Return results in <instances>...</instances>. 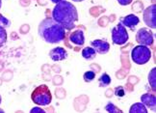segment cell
<instances>
[{"instance_id": "1", "label": "cell", "mask_w": 156, "mask_h": 113, "mask_svg": "<svg viewBox=\"0 0 156 113\" xmlns=\"http://www.w3.org/2000/svg\"><path fill=\"white\" fill-rule=\"evenodd\" d=\"M52 19L60 23L66 30H71L75 27L78 20V13L75 6L67 0L59 2L52 10Z\"/></svg>"}, {"instance_id": "2", "label": "cell", "mask_w": 156, "mask_h": 113, "mask_svg": "<svg viewBox=\"0 0 156 113\" xmlns=\"http://www.w3.org/2000/svg\"><path fill=\"white\" fill-rule=\"evenodd\" d=\"M38 33L40 37L48 44H59L66 37V29L52 17H46L40 23Z\"/></svg>"}, {"instance_id": "3", "label": "cell", "mask_w": 156, "mask_h": 113, "mask_svg": "<svg viewBox=\"0 0 156 113\" xmlns=\"http://www.w3.org/2000/svg\"><path fill=\"white\" fill-rule=\"evenodd\" d=\"M31 99L34 104L41 106H44L48 105L51 103L52 95L48 86L45 84H41L34 89L31 95Z\"/></svg>"}, {"instance_id": "4", "label": "cell", "mask_w": 156, "mask_h": 113, "mask_svg": "<svg viewBox=\"0 0 156 113\" xmlns=\"http://www.w3.org/2000/svg\"><path fill=\"white\" fill-rule=\"evenodd\" d=\"M131 58L137 65H145L151 58V51L146 46H137L131 51Z\"/></svg>"}, {"instance_id": "5", "label": "cell", "mask_w": 156, "mask_h": 113, "mask_svg": "<svg viewBox=\"0 0 156 113\" xmlns=\"http://www.w3.org/2000/svg\"><path fill=\"white\" fill-rule=\"evenodd\" d=\"M128 39L129 36L126 28L121 22L112 29V41L115 45L122 46L127 43Z\"/></svg>"}, {"instance_id": "6", "label": "cell", "mask_w": 156, "mask_h": 113, "mask_svg": "<svg viewBox=\"0 0 156 113\" xmlns=\"http://www.w3.org/2000/svg\"><path fill=\"white\" fill-rule=\"evenodd\" d=\"M153 41L154 37L151 30H149V29L146 27H143L138 30L136 34V42L139 45L149 46L153 45Z\"/></svg>"}, {"instance_id": "7", "label": "cell", "mask_w": 156, "mask_h": 113, "mask_svg": "<svg viewBox=\"0 0 156 113\" xmlns=\"http://www.w3.org/2000/svg\"><path fill=\"white\" fill-rule=\"evenodd\" d=\"M144 21L152 29L156 28V5L152 4L144 11Z\"/></svg>"}, {"instance_id": "8", "label": "cell", "mask_w": 156, "mask_h": 113, "mask_svg": "<svg viewBox=\"0 0 156 113\" xmlns=\"http://www.w3.org/2000/svg\"><path fill=\"white\" fill-rule=\"evenodd\" d=\"M91 46L98 54H106L110 50V45L105 40H94L91 42Z\"/></svg>"}, {"instance_id": "9", "label": "cell", "mask_w": 156, "mask_h": 113, "mask_svg": "<svg viewBox=\"0 0 156 113\" xmlns=\"http://www.w3.org/2000/svg\"><path fill=\"white\" fill-rule=\"evenodd\" d=\"M121 23L124 27H128L131 30H135L136 26L140 23V19L134 14L127 15L126 16L122 17Z\"/></svg>"}, {"instance_id": "10", "label": "cell", "mask_w": 156, "mask_h": 113, "mask_svg": "<svg viewBox=\"0 0 156 113\" xmlns=\"http://www.w3.org/2000/svg\"><path fill=\"white\" fill-rule=\"evenodd\" d=\"M49 57L51 58V60L55 61V62L62 61L68 57V52L64 47L57 46L55 49H52L49 51Z\"/></svg>"}, {"instance_id": "11", "label": "cell", "mask_w": 156, "mask_h": 113, "mask_svg": "<svg viewBox=\"0 0 156 113\" xmlns=\"http://www.w3.org/2000/svg\"><path fill=\"white\" fill-rule=\"evenodd\" d=\"M141 102L146 105V108H149L152 111H155V108H156V97H155V95L151 94V93L144 94L141 97Z\"/></svg>"}, {"instance_id": "12", "label": "cell", "mask_w": 156, "mask_h": 113, "mask_svg": "<svg viewBox=\"0 0 156 113\" xmlns=\"http://www.w3.org/2000/svg\"><path fill=\"white\" fill-rule=\"evenodd\" d=\"M69 41L73 45L83 46L84 43H85V36H84V32L82 30L73 31L69 35Z\"/></svg>"}, {"instance_id": "13", "label": "cell", "mask_w": 156, "mask_h": 113, "mask_svg": "<svg viewBox=\"0 0 156 113\" xmlns=\"http://www.w3.org/2000/svg\"><path fill=\"white\" fill-rule=\"evenodd\" d=\"M81 54H82V57L85 58L86 60H93V59H94L95 56H97V52H95V50L92 46H87L85 49H82Z\"/></svg>"}, {"instance_id": "14", "label": "cell", "mask_w": 156, "mask_h": 113, "mask_svg": "<svg viewBox=\"0 0 156 113\" xmlns=\"http://www.w3.org/2000/svg\"><path fill=\"white\" fill-rule=\"evenodd\" d=\"M129 112L130 113H147V109L146 108V105L143 103H136L131 105Z\"/></svg>"}, {"instance_id": "15", "label": "cell", "mask_w": 156, "mask_h": 113, "mask_svg": "<svg viewBox=\"0 0 156 113\" xmlns=\"http://www.w3.org/2000/svg\"><path fill=\"white\" fill-rule=\"evenodd\" d=\"M148 82L151 89L155 92L156 91V69L153 68L148 74Z\"/></svg>"}, {"instance_id": "16", "label": "cell", "mask_w": 156, "mask_h": 113, "mask_svg": "<svg viewBox=\"0 0 156 113\" xmlns=\"http://www.w3.org/2000/svg\"><path fill=\"white\" fill-rule=\"evenodd\" d=\"M98 82H99L100 87H107L111 83V77L108 74L103 73L98 78Z\"/></svg>"}, {"instance_id": "17", "label": "cell", "mask_w": 156, "mask_h": 113, "mask_svg": "<svg viewBox=\"0 0 156 113\" xmlns=\"http://www.w3.org/2000/svg\"><path fill=\"white\" fill-rule=\"evenodd\" d=\"M8 36H7V31L6 29L2 26H0V47H2L6 42H7Z\"/></svg>"}, {"instance_id": "18", "label": "cell", "mask_w": 156, "mask_h": 113, "mask_svg": "<svg viewBox=\"0 0 156 113\" xmlns=\"http://www.w3.org/2000/svg\"><path fill=\"white\" fill-rule=\"evenodd\" d=\"M105 110L108 111V112H110V113H122V111L121 109H119L118 106H116L112 103H108L105 105Z\"/></svg>"}, {"instance_id": "19", "label": "cell", "mask_w": 156, "mask_h": 113, "mask_svg": "<svg viewBox=\"0 0 156 113\" xmlns=\"http://www.w3.org/2000/svg\"><path fill=\"white\" fill-rule=\"evenodd\" d=\"M95 78V73L93 71H88L85 74L83 75V79L85 80V82H91Z\"/></svg>"}, {"instance_id": "20", "label": "cell", "mask_w": 156, "mask_h": 113, "mask_svg": "<svg viewBox=\"0 0 156 113\" xmlns=\"http://www.w3.org/2000/svg\"><path fill=\"white\" fill-rule=\"evenodd\" d=\"M10 25H11V21L7 17H5L2 14H0V26L6 28V27H10Z\"/></svg>"}, {"instance_id": "21", "label": "cell", "mask_w": 156, "mask_h": 113, "mask_svg": "<svg viewBox=\"0 0 156 113\" xmlns=\"http://www.w3.org/2000/svg\"><path fill=\"white\" fill-rule=\"evenodd\" d=\"M115 95L119 98H122L125 96V89L122 86H117L115 88Z\"/></svg>"}, {"instance_id": "22", "label": "cell", "mask_w": 156, "mask_h": 113, "mask_svg": "<svg viewBox=\"0 0 156 113\" xmlns=\"http://www.w3.org/2000/svg\"><path fill=\"white\" fill-rule=\"evenodd\" d=\"M117 1L119 2V5H122V6H127L129 4H131L133 0H117Z\"/></svg>"}, {"instance_id": "23", "label": "cell", "mask_w": 156, "mask_h": 113, "mask_svg": "<svg viewBox=\"0 0 156 113\" xmlns=\"http://www.w3.org/2000/svg\"><path fill=\"white\" fill-rule=\"evenodd\" d=\"M30 112L31 113H36V112H41V113H45V111L44 109H41L40 108H32L31 110H30Z\"/></svg>"}, {"instance_id": "24", "label": "cell", "mask_w": 156, "mask_h": 113, "mask_svg": "<svg viewBox=\"0 0 156 113\" xmlns=\"http://www.w3.org/2000/svg\"><path fill=\"white\" fill-rule=\"evenodd\" d=\"M50 1H51L52 3H55V4H57V3L61 2V1H64V0H50Z\"/></svg>"}, {"instance_id": "25", "label": "cell", "mask_w": 156, "mask_h": 113, "mask_svg": "<svg viewBox=\"0 0 156 113\" xmlns=\"http://www.w3.org/2000/svg\"><path fill=\"white\" fill-rule=\"evenodd\" d=\"M73 1H74V2H82V1H84V0H73Z\"/></svg>"}, {"instance_id": "26", "label": "cell", "mask_w": 156, "mask_h": 113, "mask_svg": "<svg viewBox=\"0 0 156 113\" xmlns=\"http://www.w3.org/2000/svg\"><path fill=\"white\" fill-rule=\"evenodd\" d=\"M1 6H2V0H0V9H1Z\"/></svg>"}, {"instance_id": "27", "label": "cell", "mask_w": 156, "mask_h": 113, "mask_svg": "<svg viewBox=\"0 0 156 113\" xmlns=\"http://www.w3.org/2000/svg\"><path fill=\"white\" fill-rule=\"evenodd\" d=\"M1 102H2V98H1V95H0V104H1Z\"/></svg>"}]
</instances>
